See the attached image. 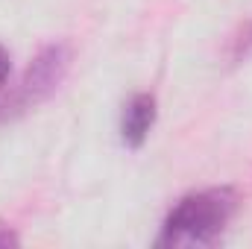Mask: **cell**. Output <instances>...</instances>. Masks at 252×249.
<instances>
[{"label": "cell", "instance_id": "cell-1", "mask_svg": "<svg viewBox=\"0 0 252 249\" xmlns=\"http://www.w3.org/2000/svg\"><path fill=\"white\" fill-rule=\"evenodd\" d=\"M238 208V196L232 187H208L182 196L173 211L164 217L158 247H182V244H214L229 226Z\"/></svg>", "mask_w": 252, "mask_h": 249}, {"label": "cell", "instance_id": "cell-2", "mask_svg": "<svg viewBox=\"0 0 252 249\" xmlns=\"http://www.w3.org/2000/svg\"><path fill=\"white\" fill-rule=\"evenodd\" d=\"M70 62H73V53L62 41L41 47L38 56L24 70L18 88L3 100V115L0 118H15V115H21L27 109H35L47 97H53L56 88L64 82L67 70H70Z\"/></svg>", "mask_w": 252, "mask_h": 249}, {"label": "cell", "instance_id": "cell-3", "mask_svg": "<svg viewBox=\"0 0 252 249\" xmlns=\"http://www.w3.org/2000/svg\"><path fill=\"white\" fill-rule=\"evenodd\" d=\"M156 97L153 94H135L124 109V121H121V138L126 147L141 150L144 141L150 138V129L156 126Z\"/></svg>", "mask_w": 252, "mask_h": 249}, {"label": "cell", "instance_id": "cell-4", "mask_svg": "<svg viewBox=\"0 0 252 249\" xmlns=\"http://www.w3.org/2000/svg\"><path fill=\"white\" fill-rule=\"evenodd\" d=\"M9 76H12V56H9V50L0 44V88H6Z\"/></svg>", "mask_w": 252, "mask_h": 249}, {"label": "cell", "instance_id": "cell-5", "mask_svg": "<svg viewBox=\"0 0 252 249\" xmlns=\"http://www.w3.org/2000/svg\"><path fill=\"white\" fill-rule=\"evenodd\" d=\"M0 247H18V235L6 226H0Z\"/></svg>", "mask_w": 252, "mask_h": 249}, {"label": "cell", "instance_id": "cell-6", "mask_svg": "<svg viewBox=\"0 0 252 249\" xmlns=\"http://www.w3.org/2000/svg\"><path fill=\"white\" fill-rule=\"evenodd\" d=\"M241 47L244 50H252V24H250V30H247V35L241 38Z\"/></svg>", "mask_w": 252, "mask_h": 249}]
</instances>
